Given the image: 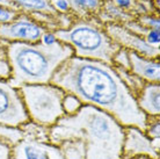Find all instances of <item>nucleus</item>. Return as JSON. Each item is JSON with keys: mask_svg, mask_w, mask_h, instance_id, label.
<instances>
[{"mask_svg": "<svg viewBox=\"0 0 160 159\" xmlns=\"http://www.w3.org/2000/svg\"><path fill=\"white\" fill-rule=\"evenodd\" d=\"M50 3L58 14H71V5L68 0H50Z\"/></svg>", "mask_w": 160, "mask_h": 159, "instance_id": "nucleus-26", "label": "nucleus"}, {"mask_svg": "<svg viewBox=\"0 0 160 159\" xmlns=\"http://www.w3.org/2000/svg\"><path fill=\"white\" fill-rule=\"evenodd\" d=\"M0 5L1 6H5V7H8V8H14L12 4V0H0ZM15 9V8H14Z\"/></svg>", "mask_w": 160, "mask_h": 159, "instance_id": "nucleus-30", "label": "nucleus"}, {"mask_svg": "<svg viewBox=\"0 0 160 159\" xmlns=\"http://www.w3.org/2000/svg\"><path fill=\"white\" fill-rule=\"evenodd\" d=\"M12 159H65L51 142L22 138L12 147Z\"/></svg>", "mask_w": 160, "mask_h": 159, "instance_id": "nucleus-10", "label": "nucleus"}, {"mask_svg": "<svg viewBox=\"0 0 160 159\" xmlns=\"http://www.w3.org/2000/svg\"><path fill=\"white\" fill-rule=\"evenodd\" d=\"M19 91L32 122L51 128L64 116L62 101L65 91L57 85L52 83L23 85Z\"/></svg>", "mask_w": 160, "mask_h": 159, "instance_id": "nucleus-5", "label": "nucleus"}, {"mask_svg": "<svg viewBox=\"0 0 160 159\" xmlns=\"http://www.w3.org/2000/svg\"><path fill=\"white\" fill-rule=\"evenodd\" d=\"M144 132L146 134L150 139L160 138V119L158 117H148L146 127L144 129Z\"/></svg>", "mask_w": 160, "mask_h": 159, "instance_id": "nucleus-24", "label": "nucleus"}, {"mask_svg": "<svg viewBox=\"0 0 160 159\" xmlns=\"http://www.w3.org/2000/svg\"><path fill=\"white\" fill-rule=\"evenodd\" d=\"M18 14H19V12L14 8H8L0 5V26L14 20Z\"/></svg>", "mask_w": 160, "mask_h": 159, "instance_id": "nucleus-25", "label": "nucleus"}, {"mask_svg": "<svg viewBox=\"0 0 160 159\" xmlns=\"http://www.w3.org/2000/svg\"><path fill=\"white\" fill-rule=\"evenodd\" d=\"M28 121L19 88L7 80H0V124L20 128Z\"/></svg>", "mask_w": 160, "mask_h": 159, "instance_id": "nucleus-6", "label": "nucleus"}, {"mask_svg": "<svg viewBox=\"0 0 160 159\" xmlns=\"http://www.w3.org/2000/svg\"><path fill=\"white\" fill-rule=\"evenodd\" d=\"M130 159H153V158H150L148 156H137V157H133V158H130Z\"/></svg>", "mask_w": 160, "mask_h": 159, "instance_id": "nucleus-31", "label": "nucleus"}, {"mask_svg": "<svg viewBox=\"0 0 160 159\" xmlns=\"http://www.w3.org/2000/svg\"><path fill=\"white\" fill-rule=\"evenodd\" d=\"M136 101L148 117L160 116V84L146 83L136 95Z\"/></svg>", "mask_w": 160, "mask_h": 159, "instance_id": "nucleus-12", "label": "nucleus"}, {"mask_svg": "<svg viewBox=\"0 0 160 159\" xmlns=\"http://www.w3.org/2000/svg\"><path fill=\"white\" fill-rule=\"evenodd\" d=\"M104 30L120 48L139 54L148 58H159V48L148 45L140 36L127 29L123 24L107 23L104 24Z\"/></svg>", "mask_w": 160, "mask_h": 159, "instance_id": "nucleus-8", "label": "nucleus"}, {"mask_svg": "<svg viewBox=\"0 0 160 159\" xmlns=\"http://www.w3.org/2000/svg\"><path fill=\"white\" fill-rule=\"evenodd\" d=\"M22 131V138H28L32 141H40V142H50L49 139V129L50 128L43 127L41 124L28 121L27 123L20 127Z\"/></svg>", "mask_w": 160, "mask_h": 159, "instance_id": "nucleus-17", "label": "nucleus"}, {"mask_svg": "<svg viewBox=\"0 0 160 159\" xmlns=\"http://www.w3.org/2000/svg\"><path fill=\"white\" fill-rule=\"evenodd\" d=\"M12 77V66L8 59L6 47L0 48V80H9Z\"/></svg>", "mask_w": 160, "mask_h": 159, "instance_id": "nucleus-21", "label": "nucleus"}, {"mask_svg": "<svg viewBox=\"0 0 160 159\" xmlns=\"http://www.w3.org/2000/svg\"><path fill=\"white\" fill-rule=\"evenodd\" d=\"M7 45V43H5V42H2V41H0V48H2V47H6Z\"/></svg>", "mask_w": 160, "mask_h": 159, "instance_id": "nucleus-32", "label": "nucleus"}, {"mask_svg": "<svg viewBox=\"0 0 160 159\" xmlns=\"http://www.w3.org/2000/svg\"><path fill=\"white\" fill-rule=\"evenodd\" d=\"M130 71L139 77L145 83L160 81V62L159 58H148L144 56L129 51Z\"/></svg>", "mask_w": 160, "mask_h": 159, "instance_id": "nucleus-11", "label": "nucleus"}, {"mask_svg": "<svg viewBox=\"0 0 160 159\" xmlns=\"http://www.w3.org/2000/svg\"><path fill=\"white\" fill-rule=\"evenodd\" d=\"M71 5V14L76 19L94 18L100 12L104 0H68Z\"/></svg>", "mask_w": 160, "mask_h": 159, "instance_id": "nucleus-14", "label": "nucleus"}, {"mask_svg": "<svg viewBox=\"0 0 160 159\" xmlns=\"http://www.w3.org/2000/svg\"><path fill=\"white\" fill-rule=\"evenodd\" d=\"M22 131L20 128H13L0 124V139L7 142L11 145H15L18 142H20L22 139Z\"/></svg>", "mask_w": 160, "mask_h": 159, "instance_id": "nucleus-20", "label": "nucleus"}, {"mask_svg": "<svg viewBox=\"0 0 160 159\" xmlns=\"http://www.w3.org/2000/svg\"><path fill=\"white\" fill-rule=\"evenodd\" d=\"M57 146L65 159H86V144L82 139H65Z\"/></svg>", "mask_w": 160, "mask_h": 159, "instance_id": "nucleus-16", "label": "nucleus"}, {"mask_svg": "<svg viewBox=\"0 0 160 159\" xmlns=\"http://www.w3.org/2000/svg\"><path fill=\"white\" fill-rule=\"evenodd\" d=\"M62 106H63L64 115H74L76 113L80 110V108L84 106V104L77 95L65 92L63 101H62Z\"/></svg>", "mask_w": 160, "mask_h": 159, "instance_id": "nucleus-19", "label": "nucleus"}, {"mask_svg": "<svg viewBox=\"0 0 160 159\" xmlns=\"http://www.w3.org/2000/svg\"><path fill=\"white\" fill-rule=\"evenodd\" d=\"M122 156L125 159L133 158L137 156H148L153 159L160 158L159 151L153 147L151 139L143 130L136 127L124 128Z\"/></svg>", "mask_w": 160, "mask_h": 159, "instance_id": "nucleus-9", "label": "nucleus"}, {"mask_svg": "<svg viewBox=\"0 0 160 159\" xmlns=\"http://www.w3.org/2000/svg\"><path fill=\"white\" fill-rule=\"evenodd\" d=\"M80 138L86 144V159H121L124 127L108 113L84 105L74 115H64L49 129V139L58 145Z\"/></svg>", "mask_w": 160, "mask_h": 159, "instance_id": "nucleus-2", "label": "nucleus"}, {"mask_svg": "<svg viewBox=\"0 0 160 159\" xmlns=\"http://www.w3.org/2000/svg\"><path fill=\"white\" fill-rule=\"evenodd\" d=\"M40 43L45 45V47H52L55 44L59 43V41L57 38L55 32H52V30H45L42 34V36H41Z\"/></svg>", "mask_w": 160, "mask_h": 159, "instance_id": "nucleus-27", "label": "nucleus"}, {"mask_svg": "<svg viewBox=\"0 0 160 159\" xmlns=\"http://www.w3.org/2000/svg\"><path fill=\"white\" fill-rule=\"evenodd\" d=\"M95 18L103 26L107 23L124 24L135 19L132 13L118 8L116 5L112 4V0H104L100 12L96 14Z\"/></svg>", "mask_w": 160, "mask_h": 159, "instance_id": "nucleus-13", "label": "nucleus"}, {"mask_svg": "<svg viewBox=\"0 0 160 159\" xmlns=\"http://www.w3.org/2000/svg\"><path fill=\"white\" fill-rule=\"evenodd\" d=\"M112 66H114V65H112ZM114 69L116 70L117 74L120 76V78L122 79L124 85L130 90V92H131L135 96L139 93V91L143 88V86H144L145 84H146L144 80H142L139 77H137L136 74L132 73L130 70H127V69H123V68H118V66H114Z\"/></svg>", "mask_w": 160, "mask_h": 159, "instance_id": "nucleus-18", "label": "nucleus"}, {"mask_svg": "<svg viewBox=\"0 0 160 159\" xmlns=\"http://www.w3.org/2000/svg\"><path fill=\"white\" fill-rule=\"evenodd\" d=\"M12 145L0 139V159H12Z\"/></svg>", "mask_w": 160, "mask_h": 159, "instance_id": "nucleus-29", "label": "nucleus"}, {"mask_svg": "<svg viewBox=\"0 0 160 159\" xmlns=\"http://www.w3.org/2000/svg\"><path fill=\"white\" fill-rule=\"evenodd\" d=\"M112 4L116 5L117 7L121 9H124L127 12H132V9L135 7L136 0H112Z\"/></svg>", "mask_w": 160, "mask_h": 159, "instance_id": "nucleus-28", "label": "nucleus"}, {"mask_svg": "<svg viewBox=\"0 0 160 159\" xmlns=\"http://www.w3.org/2000/svg\"><path fill=\"white\" fill-rule=\"evenodd\" d=\"M121 159H125V158H123V157H122V158H121Z\"/></svg>", "mask_w": 160, "mask_h": 159, "instance_id": "nucleus-33", "label": "nucleus"}, {"mask_svg": "<svg viewBox=\"0 0 160 159\" xmlns=\"http://www.w3.org/2000/svg\"><path fill=\"white\" fill-rule=\"evenodd\" d=\"M12 66L8 80L15 87L34 84H49L55 72L65 60L73 56L72 48L59 42L52 47L38 43L11 42L6 45Z\"/></svg>", "mask_w": 160, "mask_h": 159, "instance_id": "nucleus-3", "label": "nucleus"}, {"mask_svg": "<svg viewBox=\"0 0 160 159\" xmlns=\"http://www.w3.org/2000/svg\"><path fill=\"white\" fill-rule=\"evenodd\" d=\"M12 4L19 13L32 15L34 13L57 14L50 0H12Z\"/></svg>", "mask_w": 160, "mask_h": 159, "instance_id": "nucleus-15", "label": "nucleus"}, {"mask_svg": "<svg viewBox=\"0 0 160 159\" xmlns=\"http://www.w3.org/2000/svg\"><path fill=\"white\" fill-rule=\"evenodd\" d=\"M59 42L70 45L73 56L84 59L112 64V56L120 49L104 30V26L94 18L74 19L66 29L55 30Z\"/></svg>", "mask_w": 160, "mask_h": 159, "instance_id": "nucleus-4", "label": "nucleus"}, {"mask_svg": "<svg viewBox=\"0 0 160 159\" xmlns=\"http://www.w3.org/2000/svg\"><path fill=\"white\" fill-rule=\"evenodd\" d=\"M135 20L143 27L148 28V29H160V18L158 13L138 15L135 18Z\"/></svg>", "mask_w": 160, "mask_h": 159, "instance_id": "nucleus-22", "label": "nucleus"}, {"mask_svg": "<svg viewBox=\"0 0 160 159\" xmlns=\"http://www.w3.org/2000/svg\"><path fill=\"white\" fill-rule=\"evenodd\" d=\"M44 32L45 28L37 23L30 15L19 13L14 20L0 26V41L5 43H38Z\"/></svg>", "mask_w": 160, "mask_h": 159, "instance_id": "nucleus-7", "label": "nucleus"}, {"mask_svg": "<svg viewBox=\"0 0 160 159\" xmlns=\"http://www.w3.org/2000/svg\"><path fill=\"white\" fill-rule=\"evenodd\" d=\"M112 65L123 68L127 70H130V57H129V50L123 48H120L116 51V54L112 56Z\"/></svg>", "mask_w": 160, "mask_h": 159, "instance_id": "nucleus-23", "label": "nucleus"}, {"mask_svg": "<svg viewBox=\"0 0 160 159\" xmlns=\"http://www.w3.org/2000/svg\"><path fill=\"white\" fill-rule=\"evenodd\" d=\"M51 83L77 95L84 105L108 113L124 128L144 131L148 117L112 64L72 56L55 72Z\"/></svg>", "mask_w": 160, "mask_h": 159, "instance_id": "nucleus-1", "label": "nucleus"}]
</instances>
